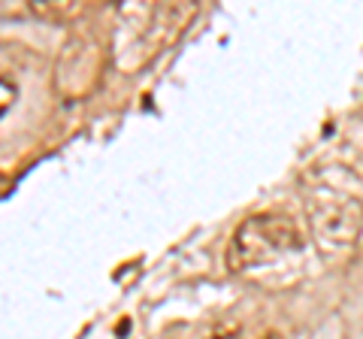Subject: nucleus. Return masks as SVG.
Instances as JSON below:
<instances>
[{
    "label": "nucleus",
    "instance_id": "f03ea898",
    "mask_svg": "<svg viewBox=\"0 0 363 339\" xmlns=\"http://www.w3.org/2000/svg\"><path fill=\"white\" fill-rule=\"evenodd\" d=\"M309 233L324 257L354 252L363 233V203L351 194H327L309 203Z\"/></svg>",
    "mask_w": 363,
    "mask_h": 339
},
{
    "label": "nucleus",
    "instance_id": "f257e3e1",
    "mask_svg": "<svg viewBox=\"0 0 363 339\" xmlns=\"http://www.w3.org/2000/svg\"><path fill=\"white\" fill-rule=\"evenodd\" d=\"M303 230L281 212H257L236 228L227 245V269L236 276H255L269 267L288 264L303 255Z\"/></svg>",
    "mask_w": 363,
    "mask_h": 339
}]
</instances>
